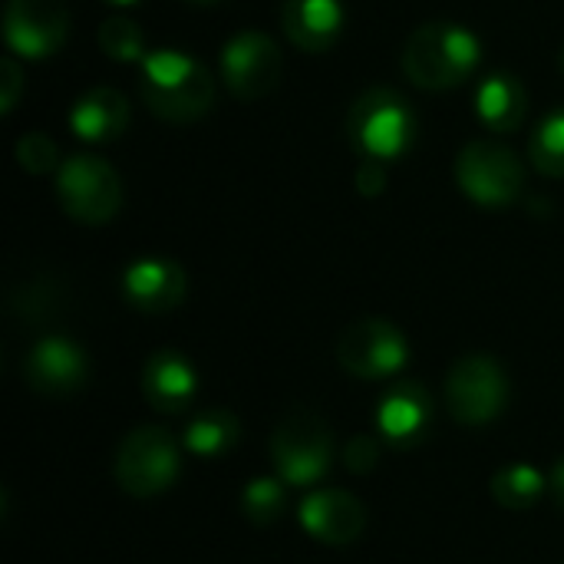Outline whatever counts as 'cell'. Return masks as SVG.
<instances>
[{"label":"cell","instance_id":"cell-3","mask_svg":"<svg viewBox=\"0 0 564 564\" xmlns=\"http://www.w3.org/2000/svg\"><path fill=\"white\" fill-rule=\"evenodd\" d=\"M347 139L364 159H403L416 139V112L393 89H367L347 112Z\"/></svg>","mask_w":564,"mask_h":564},{"label":"cell","instance_id":"cell-31","mask_svg":"<svg viewBox=\"0 0 564 564\" xmlns=\"http://www.w3.org/2000/svg\"><path fill=\"white\" fill-rule=\"evenodd\" d=\"M188 3H198V7H208V3H221V0H188Z\"/></svg>","mask_w":564,"mask_h":564},{"label":"cell","instance_id":"cell-32","mask_svg":"<svg viewBox=\"0 0 564 564\" xmlns=\"http://www.w3.org/2000/svg\"><path fill=\"white\" fill-rule=\"evenodd\" d=\"M558 66H562V73H564V46H562V53H558Z\"/></svg>","mask_w":564,"mask_h":564},{"label":"cell","instance_id":"cell-27","mask_svg":"<svg viewBox=\"0 0 564 564\" xmlns=\"http://www.w3.org/2000/svg\"><path fill=\"white\" fill-rule=\"evenodd\" d=\"M0 86H3V93H0V109L3 112H13V106H17V99H20V93H23V73H20V66H17V59L13 56H7L3 63H0Z\"/></svg>","mask_w":564,"mask_h":564},{"label":"cell","instance_id":"cell-22","mask_svg":"<svg viewBox=\"0 0 564 564\" xmlns=\"http://www.w3.org/2000/svg\"><path fill=\"white\" fill-rule=\"evenodd\" d=\"M529 159L542 175L564 178V109L549 112L535 126V132L529 139Z\"/></svg>","mask_w":564,"mask_h":564},{"label":"cell","instance_id":"cell-24","mask_svg":"<svg viewBox=\"0 0 564 564\" xmlns=\"http://www.w3.org/2000/svg\"><path fill=\"white\" fill-rule=\"evenodd\" d=\"M284 482L278 479H251L241 492V512L254 522V525H271L278 522V516L284 512Z\"/></svg>","mask_w":564,"mask_h":564},{"label":"cell","instance_id":"cell-19","mask_svg":"<svg viewBox=\"0 0 564 564\" xmlns=\"http://www.w3.org/2000/svg\"><path fill=\"white\" fill-rule=\"evenodd\" d=\"M476 112L492 132H516L529 112V93L512 73H492L476 89Z\"/></svg>","mask_w":564,"mask_h":564},{"label":"cell","instance_id":"cell-18","mask_svg":"<svg viewBox=\"0 0 564 564\" xmlns=\"http://www.w3.org/2000/svg\"><path fill=\"white\" fill-rule=\"evenodd\" d=\"M433 416V403H430V393L426 387L413 383V380H403L397 383L383 400H380V410H377V426L380 433L390 440V443H416L423 433H426V423Z\"/></svg>","mask_w":564,"mask_h":564},{"label":"cell","instance_id":"cell-29","mask_svg":"<svg viewBox=\"0 0 564 564\" xmlns=\"http://www.w3.org/2000/svg\"><path fill=\"white\" fill-rule=\"evenodd\" d=\"M552 492H555L558 506L564 509V459H558L555 469H552Z\"/></svg>","mask_w":564,"mask_h":564},{"label":"cell","instance_id":"cell-10","mask_svg":"<svg viewBox=\"0 0 564 564\" xmlns=\"http://www.w3.org/2000/svg\"><path fill=\"white\" fill-rule=\"evenodd\" d=\"M69 33L66 0H7L3 10V40L10 53L23 59L53 56Z\"/></svg>","mask_w":564,"mask_h":564},{"label":"cell","instance_id":"cell-11","mask_svg":"<svg viewBox=\"0 0 564 564\" xmlns=\"http://www.w3.org/2000/svg\"><path fill=\"white\" fill-rule=\"evenodd\" d=\"M284 59L268 33L245 30L231 36L221 50V79L238 99H261L281 79Z\"/></svg>","mask_w":564,"mask_h":564},{"label":"cell","instance_id":"cell-26","mask_svg":"<svg viewBox=\"0 0 564 564\" xmlns=\"http://www.w3.org/2000/svg\"><path fill=\"white\" fill-rule=\"evenodd\" d=\"M344 459H347V469L350 473H370L373 466H377V459H380V446H377V440L373 436H367V433H360V436H354L350 443H347V449H344Z\"/></svg>","mask_w":564,"mask_h":564},{"label":"cell","instance_id":"cell-20","mask_svg":"<svg viewBox=\"0 0 564 564\" xmlns=\"http://www.w3.org/2000/svg\"><path fill=\"white\" fill-rule=\"evenodd\" d=\"M238 420L228 410H205L188 420L185 426V446L195 456H221L238 443Z\"/></svg>","mask_w":564,"mask_h":564},{"label":"cell","instance_id":"cell-2","mask_svg":"<svg viewBox=\"0 0 564 564\" xmlns=\"http://www.w3.org/2000/svg\"><path fill=\"white\" fill-rule=\"evenodd\" d=\"M142 99L165 122H192L215 102L208 69L178 50H155L142 59Z\"/></svg>","mask_w":564,"mask_h":564},{"label":"cell","instance_id":"cell-14","mask_svg":"<svg viewBox=\"0 0 564 564\" xmlns=\"http://www.w3.org/2000/svg\"><path fill=\"white\" fill-rule=\"evenodd\" d=\"M301 522L324 545H350L367 525V509L344 489H321L301 502Z\"/></svg>","mask_w":564,"mask_h":564},{"label":"cell","instance_id":"cell-25","mask_svg":"<svg viewBox=\"0 0 564 564\" xmlns=\"http://www.w3.org/2000/svg\"><path fill=\"white\" fill-rule=\"evenodd\" d=\"M59 155V149H56V142L46 135V132H26V135H20V142H17V162H20V169H26L30 175H46V172H53L56 169V159Z\"/></svg>","mask_w":564,"mask_h":564},{"label":"cell","instance_id":"cell-1","mask_svg":"<svg viewBox=\"0 0 564 564\" xmlns=\"http://www.w3.org/2000/svg\"><path fill=\"white\" fill-rule=\"evenodd\" d=\"M482 59L479 40L459 23H423L403 46V73L420 89H453L473 76Z\"/></svg>","mask_w":564,"mask_h":564},{"label":"cell","instance_id":"cell-4","mask_svg":"<svg viewBox=\"0 0 564 564\" xmlns=\"http://www.w3.org/2000/svg\"><path fill=\"white\" fill-rule=\"evenodd\" d=\"M456 182L476 205L506 208L522 195L525 169L509 145L496 139H476L456 159Z\"/></svg>","mask_w":564,"mask_h":564},{"label":"cell","instance_id":"cell-21","mask_svg":"<svg viewBox=\"0 0 564 564\" xmlns=\"http://www.w3.org/2000/svg\"><path fill=\"white\" fill-rule=\"evenodd\" d=\"M545 492V476L532 466H506L492 476V499L512 512L532 509Z\"/></svg>","mask_w":564,"mask_h":564},{"label":"cell","instance_id":"cell-5","mask_svg":"<svg viewBox=\"0 0 564 564\" xmlns=\"http://www.w3.org/2000/svg\"><path fill=\"white\" fill-rule=\"evenodd\" d=\"M56 198L69 218L83 225H106L122 208V182L99 155H73L59 165Z\"/></svg>","mask_w":564,"mask_h":564},{"label":"cell","instance_id":"cell-13","mask_svg":"<svg viewBox=\"0 0 564 564\" xmlns=\"http://www.w3.org/2000/svg\"><path fill=\"white\" fill-rule=\"evenodd\" d=\"M126 301L142 314H165L185 301L188 278L169 258H139L122 274Z\"/></svg>","mask_w":564,"mask_h":564},{"label":"cell","instance_id":"cell-8","mask_svg":"<svg viewBox=\"0 0 564 564\" xmlns=\"http://www.w3.org/2000/svg\"><path fill=\"white\" fill-rule=\"evenodd\" d=\"M506 397H509L506 370L486 354H469L456 360L446 377L449 413L463 426H482L496 420L506 406Z\"/></svg>","mask_w":564,"mask_h":564},{"label":"cell","instance_id":"cell-28","mask_svg":"<svg viewBox=\"0 0 564 564\" xmlns=\"http://www.w3.org/2000/svg\"><path fill=\"white\" fill-rule=\"evenodd\" d=\"M383 185H387L383 162H377V159H364V165L357 169V188H360V195L373 198V195H380V192H383Z\"/></svg>","mask_w":564,"mask_h":564},{"label":"cell","instance_id":"cell-12","mask_svg":"<svg viewBox=\"0 0 564 564\" xmlns=\"http://www.w3.org/2000/svg\"><path fill=\"white\" fill-rule=\"evenodd\" d=\"M89 364L83 347L66 337H43L23 360V380L43 397H66L86 383Z\"/></svg>","mask_w":564,"mask_h":564},{"label":"cell","instance_id":"cell-15","mask_svg":"<svg viewBox=\"0 0 564 564\" xmlns=\"http://www.w3.org/2000/svg\"><path fill=\"white\" fill-rule=\"evenodd\" d=\"M281 23L297 50L327 53L344 33V3L340 0H284Z\"/></svg>","mask_w":564,"mask_h":564},{"label":"cell","instance_id":"cell-6","mask_svg":"<svg viewBox=\"0 0 564 564\" xmlns=\"http://www.w3.org/2000/svg\"><path fill=\"white\" fill-rule=\"evenodd\" d=\"M271 456L284 482L311 486L317 482L334 456V433L317 413H291L278 423L271 436Z\"/></svg>","mask_w":564,"mask_h":564},{"label":"cell","instance_id":"cell-9","mask_svg":"<svg viewBox=\"0 0 564 564\" xmlns=\"http://www.w3.org/2000/svg\"><path fill=\"white\" fill-rule=\"evenodd\" d=\"M406 357H410V347H406L403 330L383 317H364L350 324L337 344L340 367L360 380L393 377L406 364Z\"/></svg>","mask_w":564,"mask_h":564},{"label":"cell","instance_id":"cell-30","mask_svg":"<svg viewBox=\"0 0 564 564\" xmlns=\"http://www.w3.org/2000/svg\"><path fill=\"white\" fill-rule=\"evenodd\" d=\"M106 3H112V7H132V3H139V0H106Z\"/></svg>","mask_w":564,"mask_h":564},{"label":"cell","instance_id":"cell-23","mask_svg":"<svg viewBox=\"0 0 564 564\" xmlns=\"http://www.w3.org/2000/svg\"><path fill=\"white\" fill-rule=\"evenodd\" d=\"M96 40H99V50H102L109 59H116V63L145 59V56H142V53H145V36H142L139 23L129 20V17H109V20H102Z\"/></svg>","mask_w":564,"mask_h":564},{"label":"cell","instance_id":"cell-16","mask_svg":"<svg viewBox=\"0 0 564 564\" xmlns=\"http://www.w3.org/2000/svg\"><path fill=\"white\" fill-rule=\"evenodd\" d=\"M198 390V377L195 367L175 354V350H159L149 357L145 370H142V393L149 400V406L162 410V413H182Z\"/></svg>","mask_w":564,"mask_h":564},{"label":"cell","instance_id":"cell-7","mask_svg":"<svg viewBox=\"0 0 564 564\" xmlns=\"http://www.w3.org/2000/svg\"><path fill=\"white\" fill-rule=\"evenodd\" d=\"M178 476V446L159 426L132 430L116 453V482L139 499L165 492Z\"/></svg>","mask_w":564,"mask_h":564},{"label":"cell","instance_id":"cell-17","mask_svg":"<svg viewBox=\"0 0 564 564\" xmlns=\"http://www.w3.org/2000/svg\"><path fill=\"white\" fill-rule=\"evenodd\" d=\"M129 126V99L112 89V86H96L89 93H83L73 102L69 112V129L83 139V142H109L119 139Z\"/></svg>","mask_w":564,"mask_h":564}]
</instances>
